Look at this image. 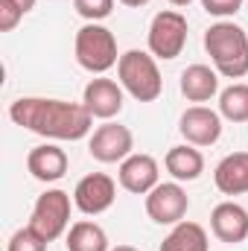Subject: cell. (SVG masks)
I'll return each mask as SVG.
<instances>
[{"label": "cell", "mask_w": 248, "mask_h": 251, "mask_svg": "<svg viewBox=\"0 0 248 251\" xmlns=\"http://www.w3.org/2000/svg\"><path fill=\"white\" fill-rule=\"evenodd\" d=\"M47 246H50V243H47L32 225H26V228H18V231L12 234L6 251H47Z\"/></svg>", "instance_id": "cell-21"}, {"label": "cell", "mask_w": 248, "mask_h": 251, "mask_svg": "<svg viewBox=\"0 0 248 251\" xmlns=\"http://www.w3.org/2000/svg\"><path fill=\"white\" fill-rule=\"evenodd\" d=\"M178 131L193 146H213L222 137V114L207 105H193L181 114Z\"/></svg>", "instance_id": "cell-10"}, {"label": "cell", "mask_w": 248, "mask_h": 251, "mask_svg": "<svg viewBox=\"0 0 248 251\" xmlns=\"http://www.w3.org/2000/svg\"><path fill=\"white\" fill-rule=\"evenodd\" d=\"M204 50L219 76L243 79L248 73V32L234 21H219L204 32Z\"/></svg>", "instance_id": "cell-2"}, {"label": "cell", "mask_w": 248, "mask_h": 251, "mask_svg": "<svg viewBox=\"0 0 248 251\" xmlns=\"http://www.w3.org/2000/svg\"><path fill=\"white\" fill-rule=\"evenodd\" d=\"M210 228H213L216 240L237 246V243L248 240V210L237 201H222L210 213Z\"/></svg>", "instance_id": "cell-13"}, {"label": "cell", "mask_w": 248, "mask_h": 251, "mask_svg": "<svg viewBox=\"0 0 248 251\" xmlns=\"http://www.w3.org/2000/svg\"><path fill=\"white\" fill-rule=\"evenodd\" d=\"M219 114L231 123H248V85L234 82L219 91Z\"/></svg>", "instance_id": "cell-20"}, {"label": "cell", "mask_w": 248, "mask_h": 251, "mask_svg": "<svg viewBox=\"0 0 248 251\" xmlns=\"http://www.w3.org/2000/svg\"><path fill=\"white\" fill-rule=\"evenodd\" d=\"M114 199H117V184H114V178L105 176V173H91V176H85V178L76 184V190H73V204H76L82 213H88V216L105 213V210L114 204Z\"/></svg>", "instance_id": "cell-9"}, {"label": "cell", "mask_w": 248, "mask_h": 251, "mask_svg": "<svg viewBox=\"0 0 248 251\" xmlns=\"http://www.w3.org/2000/svg\"><path fill=\"white\" fill-rule=\"evenodd\" d=\"M111 251H137L134 246H117V249H111Z\"/></svg>", "instance_id": "cell-28"}, {"label": "cell", "mask_w": 248, "mask_h": 251, "mask_svg": "<svg viewBox=\"0 0 248 251\" xmlns=\"http://www.w3.org/2000/svg\"><path fill=\"white\" fill-rule=\"evenodd\" d=\"M73 53H76L79 67H85L88 73H97V76L108 73L114 64L120 62V56H117V38L102 24H85L76 32Z\"/></svg>", "instance_id": "cell-4"}, {"label": "cell", "mask_w": 248, "mask_h": 251, "mask_svg": "<svg viewBox=\"0 0 248 251\" xmlns=\"http://www.w3.org/2000/svg\"><path fill=\"white\" fill-rule=\"evenodd\" d=\"M170 3H173V6H190L193 0H170Z\"/></svg>", "instance_id": "cell-27"}, {"label": "cell", "mask_w": 248, "mask_h": 251, "mask_svg": "<svg viewBox=\"0 0 248 251\" xmlns=\"http://www.w3.org/2000/svg\"><path fill=\"white\" fill-rule=\"evenodd\" d=\"M73 9L88 21V24H99L114 12V0H73Z\"/></svg>", "instance_id": "cell-22"}, {"label": "cell", "mask_w": 248, "mask_h": 251, "mask_svg": "<svg viewBox=\"0 0 248 251\" xmlns=\"http://www.w3.org/2000/svg\"><path fill=\"white\" fill-rule=\"evenodd\" d=\"M24 18L21 6L12 0H0V32H12L18 26V21Z\"/></svg>", "instance_id": "cell-24"}, {"label": "cell", "mask_w": 248, "mask_h": 251, "mask_svg": "<svg viewBox=\"0 0 248 251\" xmlns=\"http://www.w3.org/2000/svg\"><path fill=\"white\" fill-rule=\"evenodd\" d=\"M64 246H67V251H111L108 249L105 231H102L97 222H91V219L73 222L70 231H67Z\"/></svg>", "instance_id": "cell-19"}, {"label": "cell", "mask_w": 248, "mask_h": 251, "mask_svg": "<svg viewBox=\"0 0 248 251\" xmlns=\"http://www.w3.org/2000/svg\"><path fill=\"white\" fill-rule=\"evenodd\" d=\"M213 184L225 196H243L248 193V152L225 155L213 170Z\"/></svg>", "instance_id": "cell-14"}, {"label": "cell", "mask_w": 248, "mask_h": 251, "mask_svg": "<svg viewBox=\"0 0 248 251\" xmlns=\"http://www.w3.org/2000/svg\"><path fill=\"white\" fill-rule=\"evenodd\" d=\"M164 167L175 181H196L204 173V155L193 143H181V146H173L167 152Z\"/></svg>", "instance_id": "cell-17"}, {"label": "cell", "mask_w": 248, "mask_h": 251, "mask_svg": "<svg viewBox=\"0 0 248 251\" xmlns=\"http://www.w3.org/2000/svg\"><path fill=\"white\" fill-rule=\"evenodd\" d=\"M181 94L190 102H210L219 94V73L207 64H190L181 73Z\"/></svg>", "instance_id": "cell-16"}, {"label": "cell", "mask_w": 248, "mask_h": 251, "mask_svg": "<svg viewBox=\"0 0 248 251\" xmlns=\"http://www.w3.org/2000/svg\"><path fill=\"white\" fill-rule=\"evenodd\" d=\"M201 6L213 18H231L243 9V0H201Z\"/></svg>", "instance_id": "cell-23"}, {"label": "cell", "mask_w": 248, "mask_h": 251, "mask_svg": "<svg viewBox=\"0 0 248 251\" xmlns=\"http://www.w3.org/2000/svg\"><path fill=\"white\" fill-rule=\"evenodd\" d=\"M29 225L47 243H53L62 234H67V225H70V196L64 190H47V193H41L35 199Z\"/></svg>", "instance_id": "cell-6"}, {"label": "cell", "mask_w": 248, "mask_h": 251, "mask_svg": "<svg viewBox=\"0 0 248 251\" xmlns=\"http://www.w3.org/2000/svg\"><path fill=\"white\" fill-rule=\"evenodd\" d=\"M207 249H210L207 231L198 222H187V219L173 225V231L161 243V251H207Z\"/></svg>", "instance_id": "cell-18"}, {"label": "cell", "mask_w": 248, "mask_h": 251, "mask_svg": "<svg viewBox=\"0 0 248 251\" xmlns=\"http://www.w3.org/2000/svg\"><path fill=\"white\" fill-rule=\"evenodd\" d=\"M12 3H18V6H21V12H24V15H26V12H32V9H35V0H12Z\"/></svg>", "instance_id": "cell-25"}, {"label": "cell", "mask_w": 248, "mask_h": 251, "mask_svg": "<svg viewBox=\"0 0 248 251\" xmlns=\"http://www.w3.org/2000/svg\"><path fill=\"white\" fill-rule=\"evenodd\" d=\"M187 44V18L175 9H164L149 24V53L155 59L173 62Z\"/></svg>", "instance_id": "cell-5"}, {"label": "cell", "mask_w": 248, "mask_h": 251, "mask_svg": "<svg viewBox=\"0 0 248 251\" xmlns=\"http://www.w3.org/2000/svg\"><path fill=\"white\" fill-rule=\"evenodd\" d=\"M26 170L32 173V178L38 181H59L67 173V152L59 149L56 143H41L35 149H29L26 155Z\"/></svg>", "instance_id": "cell-15"}, {"label": "cell", "mask_w": 248, "mask_h": 251, "mask_svg": "<svg viewBox=\"0 0 248 251\" xmlns=\"http://www.w3.org/2000/svg\"><path fill=\"white\" fill-rule=\"evenodd\" d=\"M131 149H134V134L125 126L111 123V120L97 126L88 140V152L99 164H123L131 155Z\"/></svg>", "instance_id": "cell-8"}, {"label": "cell", "mask_w": 248, "mask_h": 251, "mask_svg": "<svg viewBox=\"0 0 248 251\" xmlns=\"http://www.w3.org/2000/svg\"><path fill=\"white\" fill-rule=\"evenodd\" d=\"M190 210V196L181 181H164L146 193V213L158 225H178Z\"/></svg>", "instance_id": "cell-7"}, {"label": "cell", "mask_w": 248, "mask_h": 251, "mask_svg": "<svg viewBox=\"0 0 248 251\" xmlns=\"http://www.w3.org/2000/svg\"><path fill=\"white\" fill-rule=\"evenodd\" d=\"M123 6H128V9H140V6H146L149 0H120Z\"/></svg>", "instance_id": "cell-26"}, {"label": "cell", "mask_w": 248, "mask_h": 251, "mask_svg": "<svg viewBox=\"0 0 248 251\" xmlns=\"http://www.w3.org/2000/svg\"><path fill=\"white\" fill-rule=\"evenodd\" d=\"M9 120L50 140H82L94 128V117L82 102L47 100V97L15 100L9 105Z\"/></svg>", "instance_id": "cell-1"}, {"label": "cell", "mask_w": 248, "mask_h": 251, "mask_svg": "<svg viewBox=\"0 0 248 251\" xmlns=\"http://www.w3.org/2000/svg\"><path fill=\"white\" fill-rule=\"evenodd\" d=\"M117 76L125 94H131L137 102H155L164 91V79L152 53L143 50H125L117 62Z\"/></svg>", "instance_id": "cell-3"}, {"label": "cell", "mask_w": 248, "mask_h": 251, "mask_svg": "<svg viewBox=\"0 0 248 251\" xmlns=\"http://www.w3.org/2000/svg\"><path fill=\"white\" fill-rule=\"evenodd\" d=\"M158 176H161L158 173V161L152 155H143V152H131L120 164V173H117L120 187L134 193V196H146L152 187H158L161 184Z\"/></svg>", "instance_id": "cell-12"}, {"label": "cell", "mask_w": 248, "mask_h": 251, "mask_svg": "<svg viewBox=\"0 0 248 251\" xmlns=\"http://www.w3.org/2000/svg\"><path fill=\"white\" fill-rule=\"evenodd\" d=\"M82 105L91 111V117L99 120H111L123 111V85L114 79H91L82 91Z\"/></svg>", "instance_id": "cell-11"}]
</instances>
